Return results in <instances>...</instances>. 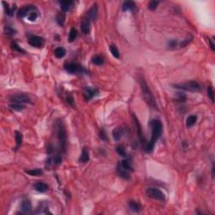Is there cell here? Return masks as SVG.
Returning a JSON list of instances; mask_svg holds the SVG:
<instances>
[{
    "instance_id": "cell-1",
    "label": "cell",
    "mask_w": 215,
    "mask_h": 215,
    "mask_svg": "<svg viewBox=\"0 0 215 215\" xmlns=\"http://www.w3.org/2000/svg\"><path fill=\"white\" fill-rule=\"evenodd\" d=\"M150 127H151V139L150 141L147 144L146 146V150L147 152H151L154 149L155 144L156 143L157 139L161 137V134H162V130H163V127H162V124L159 119H153L150 124Z\"/></svg>"
},
{
    "instance_id": "cell-2",
    "label": "cell",
    "mask_w": 215,
    "mask_h": 215,
    "mask_svg": "<svg viewBox=\"0 0 215 215\" xmlns=\"http://www.w3.org/2000/svg\"><path fill=\"white\" fill-rule=\"evenodd\" d=\"M139 82L140 85V89H141V93H142V97L143 99L145 100V102L147 104L153 109H158L157 108V103L156 101V98L154 97L152 92L150 91V89L149 88L148 85L146 84L145 79L142 77H140L139 78Z\"/></svg>"
},
{
    "instance_id": "cell-3",
    "label": "cell",
    "mask_w": 215,
    "mask_h": 215,
    "mask_svg": "<svg viewBox=\"0 0 215 215\" xmlns=\"http://www.w3.org/2000/svg\"><path fill=\"white\" fill-rule=\"evenodd\" d=\"M56 137L60 146V150L65 153L67 146V131L62 120H58L56 123Z\"/></svg>"
},
{
    "instance_id": "cell-4",
    "label": "cell",
    "mask_w": 215,
    "mask_h": 215,
    "mask_svg": "<svg viewBox=\"0 0 215 215\" xmlns=\"http://www.w3.org/2000/svg\"><path fill=\"white\" fill-rule=\"evenodd\" d=\"M173 87L182 89V90L192 91V92H198L201 90V86L196 81H190V82H183V83L175 84V85H173Z\"/></svg>"
},
{
    "instance_id": "cell-5",
    "label": "cell",
    "mask_w": 215,
    "mask_h": 215,
    "mask_svg": "<svg viewBox=\"0 0 215 215\" xmlns=\"http://www.w3.org/2000/svg\"><path fill=\"white\" fill-rule=\"evenodd\" d=\"M146 193L147 197H149L152 199H155V200H159V201H165L166 200V197H165L164 193L156 187L147 188Z\"/></svg>"
},
{
    "instance_id": "cell-6",
    "label": "cell",
    "mask_w": 215,
    "mask_h": 215,
    "mask_svg": "<svg viewBox=\"0 0 215 215\" xmlns=\"http://www.w3.org/2000/svg\"><path fill=\"white\" fill-rule=\"evenodd\" d=\"M29 44L31 46L40 48L44 46L45 40L43 38L37 36V35H30L29 36Z\"/></svg>"
},
{
    "instance_id": "cell-7",
    "label": "cell",
    "mask_w": 215,
    "mask_h": 215,
    "mask_svg": "<svg viewBox=\"0 0 215 215\" xmlns=\"http://www.w3.org/2000/svg\"><path fill=\"white\" fill-rule=\"evenodd\" d=\"M10 101L12 103H30V98L28 95L20 93L13 95L10 97Z\"/></svg>"
},
{
    "instance_id": "cell-8",
    "label": "cell",
    "mask_w": 215,
    "mask_h": 215,
    "mask_svg": "<svg viewBox=\"0 0 215 215\" xmlns=\"http://www.w3.org/2000/svg\"><path fill=\"white\" fill-rule=\"evenodd\" d=\"M36 10V8L34 6V5H27V6H24L23 8H21L19 12H18V17L19 18H24L25 16L28 17L29 14L33 11H35Z\"/></svg>"
},
{
    "instance_id": "cell-9",
    "label": "cell",
    "mask_w": 215,
    "mask_h": 215,
    "mask_svg": "<svg viewBox=\"0 0 215 215\" xmlns=\"http://www.w3.org/2000/svg\"><path fill=\"white\" fill-rule=\"evenodd\" d=\"M117 172L118 176L122 177V178H124V179H125V180H129L130 178V172L131 171H129L125 167L122 166L120 162L118 164L117 166Z\"/></svg>"
},
{
    "instance_id": "cell-10",
    "label": "cell",
    "mask_w": 215,
    "mask_h": 215,
    "mask_svg": "<svg viewBox=\"0 0 215 215\" xmlns=\"http://www.w3.org/2000/svg\"><path fill=\"white\" fill-rule=\"evenodd\" d=\"M98 94V90L97 88H86L85 91L83 93V96L87 101H89L90 99L97 96Z\"/></svg>"
},
{
    "instance_id": "cell-11",
    "label": "cell",
    "mask_w": 215,
    "mask_h": 215,
    "mask_svg": "<svg viewBox=\"0 0 215 215\" xmlns=\"http://www.w3.org/2000/svg\"><path fill=\"white\" fill-rule=\"evenodd\" d=\"M87 18L90 21H95L97 20V18H98V5L96 3L93 4L91 7V9L88 10Z\"/></svg>"
},
{
    "instance_id": "cell-12",
    "label": "cell",
    "mask_w": 215,
    "mask_h": 215,
    "mask_svg": "<svg viewBox=\"0 0 215 215\" xmlns=\"http://www.w3.org/2000/svg\"><path fill=\"white\" fill-rule=\"evenodd\" d=\"M65 70L68 72V73H71V74H74L76 72H78L79 71V66L76 63H73V62H69V63H66L65 66Z\"/></svg>"
},
{
    "instance_id": "cell-13",
    "label": "cell",
    "mask_w": 215,
    "mask_h": 215,
    "mask_svg": "<svg viewBox=\"0 0 215 215\" xmlns=\"http://www.w3.org/2000/svg\"><path fill=\"white\" fill-rule=\"evenodd\" d=\"M81 29H82V31L83 32V34H85V35L89 34L90 29H91V21L88 20L87 17L82 20Z\"/></svg>"
},
{
    "instance_id": "cell-14",
    "label": "cell",
    "mask_w": 215,
    "mask_h": 215,
    "mask_svg": "<svg viewBox=\"0 0 215 215\" xmlns=\"http://www.w3.org/2000/svg\"><path fill=\"white\" fill-rule=\"evenodd\" d=\"M21 210L24 214H30L32 211V206L29 199H24L21 203Z\"/></svg>"
},
{
    "instance_id": "cell-15",
    "label": "cell",
    "mask_w": 215,
    "mask_h": 215,
    "mask_svg": "<svg viewBox=\"0 0 215 215\" xmlns=\"http://www.w3.org/2000/svg\"><path fill=\"white\" fill-rule=\"evenodd\" d=\"M125 135V130L123 127H117L113 130V137L115 140H119Z\"/></svg>"
},
{
    "instance_id": "cell-16",
    "label": "cell",
    "mask_w": 215,
    "mask_h": 215,
    "mask_svg": "<svg viewBox=\"0 0 215 215\" xmlns=\"http://www.w3.org/2000/svg\"><path fill=\"white\" fill-rule=\"evenodd\" d=\"M136 9V4L133 1H125L122 5L123 11H132Z\"/></svg>"
},
{
    "instance_id": "cell-17",
    "label": "cell",
    "mask_w": 215,
    "mask_h": 215,
    "mask_svg": "<svg viewBox=\"0 0 215 215\" xmlns=\"http://www.w3.org/2000/svg\"><path fill=\"white\" fill-rule=\"evenodd\" d=\"M34 188L35 191L39 192V193H46L48 191L49 189V186L46 183L44 182H37L34 185Z\"/></svg>"
},
{
    "instance_id": "cell-18",
    "label": "cell",
    "mask_w": 215,
    "mask_h": 215,
    "mask_svg": "<svg viewBox=\"0 0 215 215\" xmlns=\"http://www.w3.org/2000/svg\"><path fill=\"white\" fill-rule=\"evenodd\" d=\"M89 161V152H88V150L87 148H83L82 151V154H81V156L79 158V161L82 162V163H86Z\"/></svg>"
},
{
    "instance_id": "cell-19",
    "label": "cell",
    "mask_w": 215,
    "mask_h": 215,
    "mask_svg": "<svg viewBox=\"0 0 215 215\" xmlns=\"http://www.w3.org/2000/svg\"><path fill=\"white\" fill-rule=\"evenodd\" d=\"M72 1H68V0H64V1H61L60 2V5H61V9L63 12H67L70 10L71 4H72Z\"/></svg>"
},
{
    "instance_id": "cell-20",
    "label": "cell",
    "mask_w": 215,
    "mask_h": 215,
    "mask_svg": "<svg viewBox=\"0 0 215 215\" xmlns=\"http://www.w3.org/2000/svg\"><path fill=\"white\" fill-rule=\"evenodd\" d=\"M54 54H55V56H56V58L61 59L66 56L67 50H66L65 48H63V47H57L56 49L55 50Z\"/></svg>"
},
{
    "instance_id": "cell-21",
    "label": "cell",
    "mask_w": 215,
    "mask_h": 215,
    "mask_svg": "<svg viewBox=\"0 0 215 215\" xmlns=\"http://www.w3.org/2000/svg\"><path fill=\"white\" fill-rule=\"evenodd\" d=\"M129 206L130 210H132L133 212H135V213L139 212L140 209H141V207L137 203L136 201H130L129 203Z\"/></svg>"
},
{
    "instance_id": "cell-22",
    "label": "cell",
    "mask_w": 215,
    "mask_h": 215,
    "mask_svg": "<svg viewBox=\"0 0 215 215\" xmlns=\"http://www.w3.org/2000/svg\"><path fill=\"white\" fill-rule=\"evenodd\" d=\"M65 20H66V14H64V12L59 13L56 15V22L60 26H63L65 24Z\"/></svg>"
},
{
    "instance_id": "cell-23",
    "label": "cell",
    "mask_w": 215,
    "mask_h": 215,
    "mask_svg": "<svg viewBox=\"0 0 215 215\" xmlns=\"http://www.w3.org/2000/svg\"><path fill=\"white\" fill-rule=\"evenodd\" d=\"M197 118L196 115H190V116H188L187 118H186V127L190 128L192 127V126H193L196 124V122H197Z\"/></svg>"
},
{
    "instance_id": "cell-24",
    "label": "cell",
    "mask_w": 215,
    "mask_h": 215,
    "mask_svg": "<svg viewBox=\"0 0 215 215\" xmlns=\"http://www.w3.org/2000/svg\"><path fill=\"white\" fill-rule=\"evenodd\" d=\"M25 172H26L27 174L30 175V176H41V175L43 174V171H42V170H40V169L28 170V171H25Z\"/></svg>"
},
{
    "instance_id": "cell-25",
    "label": "cell",
    "mask_w": 215,
    "mask_h": 215,
    "mask_svg": "<svg viewBox=\"0 0 215 215\" xmlns=\"http://www.w3.org/2000/svg\"><path fill=\"white\" fill-rule=\"evenodd\" d=\"M15 140H16V149H18L22 145L23 141V135L19 131L15 132Z\"/></svg>"
},
{
    "instance_id": "cell-26",
    "label": "cell",
    "mask_w": 215,
    "mask_h": 215,
    "mask_svg": "<svg viewBox=\"0 0 215 215\" xmlns=\"http://www.w3.org/2000/svg\"><path fill=\"white\" fill-rule=\"evenodd\" d=\"M92 61H93V64H95V65H97V66H101V65L103 64L104 60L103 58V56H95L93 57Z\"/></svg>"
},
{
    "instance_id": "cell-27",
    "label": "cell",
    "mask_w": 215,
    "mask_h": 215,
    "mask_svg": "<svg viewBox=\"0 0 215 215\" xmlns=\"http://www.w3.org/2000/svg\"><path fill=\"white\" fill-rule=\"evenodd\" d=\"M78 36V30L75 28H71L69 33V41L70 42H73Z\"/></svg>"
},
{
    "instance_id": "cell-28",
    "label": "cell",
    "mask_w": 215,
    "mask_h": 215,
    "mask_svg": "<svg viewBox=\"0 0 215 215\" xmlns=\"http://www.w3.org/2000/svg\"><path fill=\"white\" fill-rule=\"evenodd\" d=\"M10 108L14 109V110H16V111H21L24 108V106L22 105L21 103H13L10 104Z\"/></svg>"
},
{
    "instance_id": "cell-29",
    "label": "cell",
    "mask_w": 215,
    "mask_h": 215,
    "mask_svg": "<svg viewBox=\"0 0 215 215\" xmlns=\"http://www.w3.org/2000/svg\"><path fill=\"white\" fill-rule=\"evenodd\" d=\"M109 50H110V52L112 53V55H113L114 57H116V58H118V57H119V51H118V48L116 47V46L111 45L110 47H109Z\"/></svg>"
},
{
    "instance_id": "cell-30",
    "label": "cell",
    "mask_w": 215,
    "mask_h": 215,
    "mask_svg": "<svg viewBox=\"0 0 215 215\" xmlns=\"http://www.w3.org/2000/svg\"><path fill=\"white\" fill-rule=\"evenodd\" d=\"M116 150H117L118 154L119 156H123V157L127 156L125 148L123 146H118L117 148H116Z\"/></svg>"
},
{
    "instance_id": "cell-31",
    "label": "cell",
    "mask_w": 215,
    "mask_h": 215,
    "mask_svg": "<svg viewBox=\"0 0 215 215\" xmlns=\"http://www.w3.org/2000/svg\"><path fill=\"white\" fill-rule=\"evenodd\" d=\"M120 163H121L122 166L125 167L129 171H133V167H132V165H131V163H130V161L129 160H124Z\"/></svg>"
},
{
    "instance_id": "cell-32",
    "label": "cell",
    "mask_w": 215,
    "mask_h": 215,
    "mask_svg": "<svg viewBox=\"0 0 215 215\" xmlns=\"http://www.w3.org/2000/svg\"><path fill=\"white\" fill-rule=\"evenodd\" d=\"M27 18H28V20L29 21H35L36 19L38 18V12H37V10H35V11L31 12L29 15H28Z\"/></svg>"
},
{
    "instance_id": "cell-33",
    "label": "cell",
    "mask_w": 215,
    "mask_h": 215,
    "mask_svg": "<svg viewBox=\"0 0 215 215\" xmlns=\"http://www.w3.org/2000/svg\"><path fill=\"white\" fill-rule=\"evenodd\" d=\"M159 4V2L158 1H150L149 3V5H148V8L150 10H156L157 6Z\"/></svg>"
},
{
    "instance_id": "cell-34",
    "label": "cell",
    "mask_w": 215,
    "mask_h": 215,
    "mask_svg": "<svg viewBox=\"0 0 215 215\" xmlns=\"http://www.w3.org/2000/svg\"><path fill=\"white\" fill-rule=\"evenodd\" d=\"M208 96L211 99L212 102H214V90H213L212 87L208 88Z\"/></svg>"
},
{
    "instance_id": "cell-35",
    "label": "cell",
    "mask_w": 215,
    "mask_h": 215,
    "mask_svg": "<svg viewBox=\"0 0 215 215\" xmlns=\"http://www.w3.org/2000/svg\"><path fill=\"white\" fill-rule=\"evenodd\" d=\"M5 33H6V35H14L15 33H16V31H15V29H13L12 27H10V26H6L5 27Z\"/></svg>"
},
{
    "instance_id": "cell-36",
    "label": "cell",
    "mask_w": 215,
    "mask_h": 215,
    "mask_svg": "<svg viewBox=\"0 0 215 215\" xmlns=\"http://www.w3.org/2000/svg\"><path fill=\"white\" fill-rule=\"evenodd\" d=\"M8 3H7V8H5V10H6V14L9 15V16H12L13 15V14H14V10L16 9V7H15V5L14 6H13V7H8Z\"/></svg>"
},
{
    "instance_id": "cell-37",
    "label": "cell",
    "mask_w": 215,
    "mask_h": 215,
    "mask_svg": "<svg viewBox=\"0 0 215 215\" xmlns=\"http://www.w3.org/2000/svg\"><path fill=\"white\" fill-rule=\"evenodd\" d=\"M12 47H13V49L14 50H17L18 52H21V53H24V50H22L21 48L20 47V46L17 44V43H13L12 44Z\"/></svg>"
},
{
    "instance_id": "cell-38",
    "label": "cell",
    "mask_w": 215,
    "mask_h": 215,
    "mask_svg": "<svg viewBox=\"0 0 215 215\" xmlns=\"http://www.w3.org/2000/svg\"><path fill=\"white\" fill-rule=\"evenodd\" d=\"M66 102L68 103L69 105H71V106H74V105H75V103H74V99H73V98H72L71 95H67V96Z\"/></svg>"
},
{
    "instance_id": "cell-39",
    "label": "cell",
    "mask_w": 215,
    "mask_h": 215,
    "mask_svg": "<svg viewBox=\"0 0 215 215\" xmlns=\"http://www.w3.org/2000/svg\"><path fill=\"white\" fill-rule=\"evenodd\" d=\"M192 39H193V37H192V36L187 37L186 39H185L183 41H182V43H181V46H186V45H187V43H189Z\"/></svg>"
},
{
    "instance_id": "cell-40",
    "label": "cell",
    "mask_w": 215,
    "mask_h": 215,
    "mask_svg": "<svg viewBox=\"0 0 215 215\" xmlns=\"http://www.w3.org/2000/svg\"><path fill=\"white\" fill-rule=\"evenodd\" d=\"M176 44H177V42H176V39H171V40L169 41V43H168V46H169L170 47H171V48H174L176 46Z\"/></svg>"
},
{
    "instance_id": "cell-41",
    "label": "cell",
    "mask_w": 215,
    "mask_h": 215,
    "mask_svg": "<svg viewBox=\"0 0 215 215\" xmlns=\"http://www.w3.org/2000/svg\"><path fill=\"white\" fill-rule=\"evenodd\" d=\"M177 95H178V99H179V101H182V102H183L184 100H186V96L184 95V93H177Z\"/></svg>"
},
{
    "instance_id": "cell-42",
    "label": "cell",
    "mask_w": 215,
    "mask_h": 215,
    "mask_svg": "<svg viewBox=\"0 0 215 215\" xmlns=\"http://www.w3.org/2000/svg\"><path fill=\"white\" fill-rule=\"evenodd\" d=\"M100 138L102 139H103V140H107L108 139L107 136H106V135H105V133H104L103 130H101V132H100Z\"/></svg>"
},
{
    "instance_id": "cell-43",
    "label": "cell",
    "mask_w": 215,
    "mask_h": 215,
    "mask_svg": "<svg viewBox=\"0 0 215 215\" xmlns=\"http://www.w3.org/2000/svg\"><path fill=\"white\" fill-rule=\"evenodd\" d=\"M208 42L210 43V46H211V48H212V50H215V46H214V44L212 42V40H210V39H208Z\"/></svg>"
},
{
    "instance_id": "cell-44",
    "label": "cell",
    "mask_w": 215,
    "mask_h": 215,
    "mask_svg": "<svg viewBox=\"0 0 215 215\" xmlns=\"http://www.w3.org/2000/svg\"><path fill=\"white\" fill-rule=\"evenodd\" d=\"M212 175L213 176H214V165L213 164V166H212Z\"/></svg>"
}]
</instances>
